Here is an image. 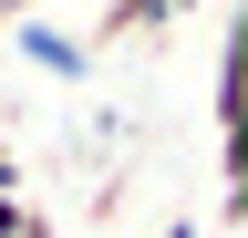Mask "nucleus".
I'll list each match as a JSON object with an SVG mask.
<instances>
[{"mask_svg": "<svg viewBox=\"0 0 248 238\" xmlns=\"http://www.w3.org/2000/svg\"><path fill=\"white\" fill-rule=\"evenodd\" d=\"M0 187H21V156H11V145H0Z\"/></svg>", "mask_w": 248, "mask_h": 238, "instance_id": "20e7f679", "label": "nucleus"}, {"mask_svg": "<svg viewBox=\"0 0 248 238\" xmlns=\"http://www.w3.org/2000/svg\"><path fill=\"white\" fill-rule=\"evenodd\" d=\"M186 11H197V0H104V42H155V32H176Z\"/></svg>", "mask_w": 248, "mask_h": 238, "instance_id": "f03ea898", "label": "nucleus"}, {"mask_svg": "<svg viewBox=\"0 0 248 238\" xmlns=\"http://www.w3.org/2000/svg\"><path fill=\"white\" fill-rule=\"evenodd\" d=\"M166 238H207V228H197V218H166Z\"/></svg>", "mask_w": 248, "mask_h": 238, "instance_id": "39448f33", "label": "nucleus"}, {"mask_svg": "<svg viewBox=\"0 0 248 238\" xmlns=\"http://www.w3.org/2000/svg\"><path fill=\"white\" fill-rule=\"evenodd\" d=\"M21 228H31V197H21V187H0V238H21Z\"/></svg>", "mask_w": 248, "mask_h": 238, "instance_id": "7ed1b4c3", "label": "nucleus"}, {"mask_svg": "<svg viewBox=\"0 0 248 238\" xmlns=\"http://www.w3.org/2000/svg\"><path fill=\"white\" fill-rule=\"evenodd\" d=\"M0 32H11V52H21L31 73H52V83H83V73H93V42H73V32H62V21H42V11L0 21Z\"/></svg>", "mask_w": 248, "mask_h": 238, "instance_id": "f257e3e1", "label": "nucleus"}, {"mask_svg": "<svg viewBox=\"0 0 248 238\" xmlns=\"http://www.w3.org/2000/svg\"><path fill=\"white\" fill-rule=\"evenodd\" d=\"M21 11H42V0H0V21H21Z\"/></svg>", "mask_w": 248, "mask_h": 238, "instance_id": "423d86ee", "label": "nucleus"}]
</instances>
